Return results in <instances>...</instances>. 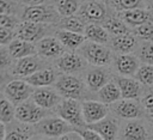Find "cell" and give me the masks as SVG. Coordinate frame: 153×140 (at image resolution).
Segmentation results:
<instances>
[{
  "instance_id": "1",
  "label": "cell",
  "mask_w": 153,
  "mask_h": 140,
  "mask_svg": "<svg viewBox=\"0 0 153 140\" xmlns=\"http://www.w3.org/2000/svg\"><path fill=\"white\" fill-rule=\"evenodd\" d=\"M78 53L93 67H109L115 59L111 48L90 41H86L79 48Z\"/></svg>"
},
{
  "instance_id": "2",
  "label": "cell",
  "mask_w": 153,
  "mask_h": 140,
  "mask_svg": "<svg viewBox=\"0 0 153 140\" xmlns=\"http://www.w3.org/2000/svg\"><path fill=\"white\" fill-rule=\"evenodd\" d=\"M54 87L57 92L62 96V98L67 99H76V101H85L87 87L84 81L78 75L74 74H61L55 83Z\"/></svg>"
},
{
  "instance_id": "3",
  "label": "cell",
  "mask_w": 153,
  "mask_h": 140,
  "mask_svg": "<svg viewBox=\"0 0 153 140\" xmlns=\"http://www.w3.org/2000/svg\"><path fill=\"white\" fill-rule=\"evenodd\" d=\"M55 115L69 123L75 130L86 127V122L82 114V105L80 101L63 98L62 102L54 110Z\"/></svg>"
},
{
  "instance_id": "4",
  "label": "cell",
  "mask_w": 153,
  "mask_h": 140,
  "mask_svg": "<svg viewBox=\"0 0 153 140\" xmlns=\"http://www.w3.org/2000/svg\"><path fill=\"white\" fill-rule=\"evenodd\" d=\"M22 22H33L41 24L57 25L61 20L56 8L51 4L38 5V6H25L22 12Z\"/></svg>"
},
{
  "instance_id": "5",
  "label": "cell",
  "mask_w": 153,
  "mask_h": 140,
  "mask_svg": "<svg viewBox=\"0 0 153 140\" xmlns=\"http://www.w3.org/2000/svg\"><path fill=\"white\" fill-rule=\"evenodd\" d=\"M33 129H35V134L45 135V136L55 138V139H59L62 135L75 130L69 123H67L65 120L56 116L55 114L36 123L33 126Z\"/></svg>"
},
{
  "instance_id": "6",
  "label": "cell",
  "mask_w": 153,
  "mask_h": 140,
  "mask_svg": "<svg viewBox=\"0 0 153 140\" xmlns=\"http://www.w3.org/2000/svg\"><path fill=\"white\" fill-rule=\"evenodd\" d=\"M151 128H153L151 123L142 118L123 121L117 140H151Z\"/></svg>"
},
{
  "instance_id": "7",
  "label": "cell",
  "mask_w": 153,
  "mask_h": 140,
  "mask_svg": "<svg viewBox=\"0 0 153 140\" xmlns=\"http://www.w3.org/2000/svg\"><path fill=\"white\" fill-rule=\"evenodd\" d=\"M54 114H55L54 111L45 110L38 106L31 98L19 104L18 106H16V120L31 126H35L43 118Z\"/></svg>"
},
{
  "instance_id": "8",
  "label": "cell",
  "mask_w": 153,
  "mask_h": 140,
  "mask_svg": "<svg viewBox=\"0 0 153 140\" xmlns=\"http://www.w3.org/2000/svg\"><path fill=\"white\" fill-rule=\"evenodd\" d=\"M78 16L86 24H99L104 23L110 16L108 5L104 1L86 0L81 4Z\"/></svg>"
},
{
  "instance_id": "9",
  "label": "cell",
  "mask_w": 153,
  "mask_h": 140,
  "mask_svg": "<svg viewBox=\"0 0 153 140\" xmlns=\"http://www.w3.org/2000/svg\"><path fill=\"white\" fill-rule=\"evenodd\" d=\"M33 91L35 87H32L25 80L13 79L5 84V86L2 87V97L8 99L13 105L18 106L19 104L30 99Z\"/></svg>"
},
{
  "instance_id": "10",
  "label": "cell",
  "mask_w": 153,
  "mask_h": 140,
  "mask_svg": "<svg viewBox=\"0 0 153 140\" xmlns=\"http://www.w3.org/2000/svg\"><path fill=\"white\" fill-rule=\"evenodd\" d=\"M110 106V114L118 120L128 121V120H139L142 118L146 114L141 105L140 101L135 99H121Z\"/></svg>"
},
{
  "instance_id": "11",
  "label": "cell",
  "mask_w": 153,
  "mask_h": 140,
  "mask_svg": "<svg viewBox=\"0 0 153 140\" xmlns=\"http://www.w3.org/2000/svg\"><path fill=\"white\" fill-rule=\"evenodd\" d=\"M50 32H53V25L33 22H20V24L16 29L17 38L33 44H36L42 38L50 36Z\"/></svg>"
},
{
  "instance_id": "12",
  "label": "cell",
  "mask_w": 153,
  "mask_h": 140,
  "mask_svg": "<svg viewBox=\"0 0 153 140\" xmlns=\"http://www.w3.org/2000/svg\"><path fill=\"white\" fill-rule=\"evenodd\" d=\"M87 61L78 51H66L54 61L55 68L60 74H74L86 68Z\"/></svg>"
},
{
  "instance_id": "13",
  "label": "cell",
  "mask_w": 153,
  "mask_h": 140,
  "mask_svg": "<svg viewBox=\"0 0 153 140\" xmlns=\"http://www.w3.org/2000/svg\"><path fill=\"white\" fill-rule=\"evenodd\" d=\"M43 68H47L45 60H43L38 55H32L17 60L11 68V74L17 79H24Z\"/></svg>"
},
{
  "instance_id": "14",
  "label": "cell",
  "mask_w": 153,
  "mask_h": 140,
  "mask_svg": "<svg viewBox=\"0 0 153 140\" xmlns=\"http://www.w3.org/2000/svg\"><path fill=\"white\" fill-rule=\"evenodd\" d=\"M31 99L42 109L54 111L63 98L54 86H47L35 89Z\"/></svg>"
},
{
  "instance_id": "15",
  "label": "cell",
  "mask_w": 153,
  "mask_h": 140,
  "mask_svg": "<svg viewBox=\"0 0 153 140\" xmlns=\"http://www.w3.org/2000/svg\"><path fill=\"white\" fill-rule=\"evenodd\" d=\"M1 140H31L35 135L33 126L14 120L8 124H0Z\"/></svg>"
},
{
  "instance_id": "16",
  "label": "cell",
  "mask_w": 153,
  "mask_h": 140,
  "mask_svg": "<svg viewBox=\"0 0 153 140\" xmlns=\"http://www.w3.org/2000/svg\"><path fill=\"white\" fill-rule=\"evenodd\" d=\"M111 79H114V77L108 67H92L86 71L84 81L86 84L88 92L97 93Z\"/></svg>"
},
{
  "instance_id": "17",
  "label": "cell",
  "mask_w": 153,
  "mask_h": 140,
  "mask_svg": "<svg viewBox=\"0 0 153 140\" xmlns=\"http://www.w3.org/2000/svg\"><path fill=\"white\" fill-rule=\"evenodd\" d=\"M81 105L86 126L97 123L110 115V106L97 99H85L81 102Z\"/></svg>"
},
{
  "instance_id": "18",
  "label": "cell",
  "mask_w": 153,
  "mask_h": 140,
  "mask_svg": "<svg viewBox=\"0 0 153 140\" xmlns=\"http://www.w3.org/2000/svg\"><path fill=\"white\" fill-rule=\"evenodd\" d=\"M37 55L43 60H56L66 53V48L55 36H47L36 43Z\"/></svg>"
},
{
  "instance_id": "19",
  "label": "cell",
  "mask_w": 153,
  "mask_h": 140,
  "mask_svg": "<svg viewBox=\"0 0 153 140\" xmlns=\"http://www.w3.org/2000/svg\"><path fill=\"white\" fill-rule=\"evenodd\" d=\"M140 60L133 54H117L114 59V69L121 77H134L140 68Z\"/></svg>"
},
{
  "instance_id": "20",
  "label": "cell",
  "mask_w": 153,
  "mask_h": 140,
  "mask_svg": "<svg viewBox=\"0 0 153 140\" xmlns=\"http://www.w3.org/2000/svg\"><path fill=\"white\" fill-rule=\"evenodd\" d=\"M86 127L97 132L104 140H117L121 122L117 117L109 115L104 120H102L97 123H93V124H87Z\"/></svg>"
},
{
  "instance_id": "21",
  "label": "cell",
  "mask_w": 153,
  "mask_h": 140,
  "mask_svg": "<svg viewBox=\"0 0 153 140\" xmlns=\"http://www.w3.org/2000/svg\"><path fill=\"white\" fill-rule=\"evenodd\" d=\"M120 90L123 99H141L143 95V85L139 83L134 77H121L116 75L114 77Z\"/></svg>"
},
{
  "instance_id": "22",
  "label": "cell",
  "mask_w": 153,
  "mask_h": 140,
  "mask_svg": "<svg viewBox=\"0 0 153 140\" xmlns=\"http://www.w3.org/2000/svg\"><path fill=\"white\" fill-rule=\"evenodd\" d=\"M61 74L59 73V71L56 68L53 67H47L43 68L26 78H24L23 80H25L27 84H30L32 87L37 89V87H47V86H51L55 85V83L57 81L59 77Z\"/></svg>"
},
{
  "instance_id": "23",
  "label": "cell",
  "mask_w": 153,
  "mask_h": 140,
  "mask_svg": "<svg viewBox=\"0 0 153 140\" xmlns=\"http://www.w3.org/2000/svg\"><path fill=\"white\" fill-rule=\"evenodd\" d=\"M117 17L134 30L146 23L153 22V11L147 8H136L131 11L120 12Z\"/></svg>"
},
{
  "instance_id": "24",
  "label": "cell",
  "mask_w": 153,
  "mask_h": 140,
  "mask_svg": "<svg viewBox=\"0 0 153 140\" xmlns=\"http://www.w3.org/2000/svg\"><path fill=\"white\" fill-rule=\"evenodd\" d=\"M109 44H110V48L112 49V51H116L118 54H130V53L137 50L140 47L139 37L134 32L111 37Z\"/></svg>"
},
{
  "instance_id": "25",
  "label": "cell",
  "mask_w": 153,
  "mask_h": 140,
  "mask_svg": "<svg viewBox=\"0 0 153 140\" xmlns=\"http://www.w3.org/2000/svg\"><path fill=\"white\" fill-rule=\"evenodd\" d=\"M54 36L69 51L79 50V48L87 41L85 35L75 34V32H71V31H66V30H61V29H57L54 32Z\"/></svg>"
},
{
  "instance_id": "26",
  "label": "cell",
  "mask_w": 153,
  "mask_h": 140,
  "mask_svg": "<svg viewBox=\"0 0 153 140\" xmlns=\"http://www.w3.org/2000/svg\"><path fill=\"white\" fill-rule=\"evenodd\" d=\"M7 49L12 56L13 60H20L27 56H32V55H37V49H36V44L23 41L20 38H16L11 44L7 45Z\"/></svg>"
},
{
  "instance_id": "27",
  "label": "cell",
  "mask_w": 153,
  "mask_h": 140,
  "mask_svg": "<svg viewBox=\"0 0 153 140\" xmlns=\"http://www.w3.org/2000/svg\"><path fill=\"white\" fill-rule=\"evenodd\" d=\"M96 99L106 104V105H111L118 101L122 99V95H121V90L115 80L111 79L104 87H102L97 93H96Z\"/></svg>"
},
{
  "instance_id": "28",
  "label": "cell",
  "mask_w": 153,
  "mask_h": 140,
  "mask_svg": "<svg viewBox=\"0 0 153 140\" xmlns=\"http://www.w3.org/2000/svg\"><path fill=\"white\" fill-rule=\"evenodd\" d=\"M84 35L87 41L104 45L110 43L111 39V36L108 32V30L100 24H87Z\"/></svg>"
},
{
  "instance_id": "29",
  "label": "cell",
  "mask_w": 153,
  "mask_h": 140,
  "mask_svg": "<svg viewBox=\"0 0 153 140\" xmlns=\"http://www.w3.org/2000/svg\"><path fill=\"white\" fill-rule=\"evenodd\" d=\"M81 4L80 0H54V6L61 18L78 14Z\"/></svg>"
},
{
  "instance_id": "30",
  "label": "cell",
  "mask_w": 153,
  "mask_h": 140,
  "mask_svg": "<svg viewBox=\"0 0 153 140\" xmlns=\"http://www.w3.org/2000/svg\"><path fill=\"white\" fill-rule=\"evenodd\" d=\"M57 25H59V29H61V30L84 35L87 24L76 14V16H71L67 18H61V20L59 22Z\"/></svg>"
},
{
  "instance_id": "31",
  "label": "cell",
  "mask_w": 153,
  "mask_h": 140,
  "mask_svg": "<svg viewBox=\"0 0 153 140\" xmlns=\"http://www.w3.org/2000/svg\"><path fill=\"white\" fill-rule=\"evenodd\" d=\"M103 26L108 30V32H109L110 36H112V37L134 32V30H130L129 26H128L123 20H121L118 17H109V18L103 23Z\"/></svg>"
},
{
  "instance_id": "32",
  "label": "cell",
  "mask_w": 153,
  "mask_h": 140,
  "mask_svg": "<svg viewBox=\"0 0 153 140\" xmlns=\"http://www.w3.org/2000/svg\"><path fill=\"white\" fill-rule=\"evenodd\" d=\"M109 5L118 13L136 8H146L145 0H109Z\"/></svg>"
},
{
  "instance_id": "33",
  "label": "cell",
  "mask_w": 153,
  "mask_h": 140,
  "mask_svg": "<svg viewBox=\"0 0 153 140\" xmlns=\"http://www.w3.org/2000/svg\"><path fill=\"white\" fill-rule=\"evenodd\" d=\"M16 120V105H13L5 97L1 98L0 102V122L4 124H8Z\"/></svg>"
},
{
  "instance_id": "34",
  "label": "cell",
  "mask_w": 153,
  "mask_h": 140,
  "mask_svg": "<svg viewBox=\"0 0 153 140\" xmlns=\"http://www.w3.org/2000/svg\"><path fill=\"white\" fill-rule=\"evenodd\" d=\"M134 78L143 86H153V65H141Z\"/></svg>"
},
{
  "instance_id": "35",
  "label": "cell",
  "mask_w": 153,
  "mask_h": 140,
  "mask_svg": "<svg viewBox=\"0 0 153 140\" xmlns=\"http://www.w3.org/2000/svg\"><path fill=\"white\" fill-rule=\"evenodd\" d=\"M136 56L139 60L147 65H153V42H145L140 44L136 50Z\"/></svg>"
},
{
  "instance_id": "36",
  "label": "cell",
  "mask_w": 153,
  "mask_h": 140,
  "mask_svg": "<svg viewBox=\"0 0 153 140\" xmlns=\"http://www.w3.org/2000/svg\"><path fill=\"white\" fill-rule=\"evenodd\" d=\"M134 34L146 41V42H153V22H149V23H146L136 29H134Z\"/></svg>"
},
{
  "instance_id": "37",
  "label": "cell",
  "mask_w": 153,
  "mask_h": 140,
  "mask_svg": "<svg viewBox=\"0 0 153 140\" xmlns=\"http://www.w3.org/2000/svg\"><path fill=\"white\" fill-rule=\"evenodd\" d=\"M13 59L7 49V47H1L0 49V68H1V72L2 74L5 73V71H10L12 67H13Z\"/></svg>"
},
{
  "instance_id": "38",
  "label": "cell",
  "mask_w": 153,
  "mask_h": 140,
  "mask_svg": "<svg viewBox=\"0 0 153 140\" xmlns=\"http://www.w3.org/2000/svg\"><path fill=\"white\" fill-rule=\"evenodd\" d=\"M19 24V18L16 14H0V28L16 30Z\"/></svg>"
},
{
  "instance_id": "39",
  "label": "cell",
  "mask_w": 153,
  "mask_h": 140,
  "mask_svg": "<svg viewBox=\"0 0 153 140\" xmlns=\"http://www.w3.org/2000/svg\"><path fill=\"white\" fill-rule=\"evenodd\" d=\"M140 102L145 110V114L148 116H153V90L145 91Z\"/></svg>"
},
{
  "instance_id": "40",
  "label": "cell",
  "mask_w": 153,
  "mask_h": 140,
  "mask_svg": "<svg viewBox=\"0 0 153 140\" xmlns=\"http://www.w3.org/2000/svg\"><path fill=\"white\" fill-rule=\"evenodd\" d=\"M17 38L16 30H10L5 28H0V43L1 47H7Z\"/></svg>"
},
{
  "instance_id": "41",
  "label": "cell",
  "mask_w": 153,
  "mask_h": 140,
  "mask_svg": "<svg viewBox=\"0 0 153 140\" xmlns=\"http://www.w3.org/2000/svg\"><path fill=\"white\" fill-rule=\"evenodd\" d=\"M75 132L79 133V135L81 136L82 140H104L97 132L85 127V128H80V129H76Z\"/></svg>"
},
{
  "instance_id": "42",
  "label": "cell",
  "mask_w": 153,
  "mask_h": 140,
  "mask_svg": "<svg viewBox=\"0 0 153 140\" xmlns=\"http://www.w3.org/2000/svg\"><path fill=\"white\" fill-rule=\"evenodd\" d=\"M16 4L12 0H0V14H16Z\"/></svg>"
},
{
  "instance_id": "43",
  "label": "cell",
  "mask_w": 153,
  "mask_h": 140,
  "mask_svg": "<svg viewBox=\"0 0 153 140\" xmlns=\"http://www.w3.org/2000/svg\"><path fill=\"white\" fill-rule=\"evenodd\" d=\"M57 140H82L81 136L79 135L78 132H71V133H67L65 135H62L61 138H59Z\"/></svg>"
},
{
  "instance_id": "44",
  "label": "cell",
  "mask_w": 153,
  "mask_h": 140,
  "mask_svg": "<svg viewBox=\"0 0 153 140\" xmlns=\"http://www.w3.org/2000/svg\"><path fill=\"white\" fill-rule=\"evenodd\" d=\"M49 0H20V2L25 6H38V5H45Z\"/></svg>"
},
{
  "instance_id": "45",
  "label": "cell",
  "mask_w": 153,
  "mask_h": 140,
  "mask_svg": "<svg viewBox=\"0 0 153 140\" xmlns=\"http://www.w3.org/2000/svg\"><path fill=\"white\" fill-rule=\"evenodd\" d=\"M31 140H57L55 138H49V136H45V135H39V134H35Z\"/></svg>"
},
{
  "instance_id": "46",
  "label": "cell",
  "mask_w": 153,
  "mask_h": 140,
  "mask_svg": "<svg viewBox=\"0 0 153 140\" xmlns=\"http://www.w3.org/2000/svg\"><path fill=\"white\" fill-rule=\"evenodd\" d=\"M148 120H149L148 122H149V123H151V126L153 127V116H148Z\"/></svg>"
},
{
  "instance_id": "47",
  "label": "cell",
  "mask_w": 153,
  "mask_h": 140,
  "mask_svg": "<svg viewBox=\"0 0 153 140\" xmlns=\"http://www.w3.org/2000/svg\"><path fill=\"white\" fill-rule=\"evenodd\" d=\"M98 1H103V0H98Z\"/></svg>"
},
{
  "instance_id": "48",
  "label": "cell",
  "mask_w": 153,
  "mask_h": 140,
  "mask_svg": "<svg viewBox=\"0 0 153 140\" xmlns=\"http://www.w3.org/2000/svg\"><path fill=\"white\" fill-rule=\"evenodd\" d=\"M151 140H153V138H152V139H151Z\"/></svg>"
}]
</instances>
